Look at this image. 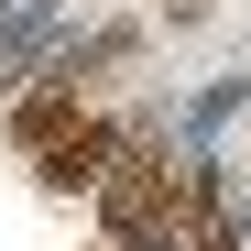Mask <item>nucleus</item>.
I'll return each mask as SVG.
<instances>
[{"mask_svg": "<svg viewBox=\"0 0 251 251\" xmlns=\"http://www.w3.org/2000/svg\"><path fill=\"white\" fill-rule=\"evenodd\" d=\"M109 153H120V131H109V120H66V131L33 153V164H44V186L66 197V186H99V175H109Z\"/></svg>", "mask_w": 251, "mask_h": 251, "instance_id": "nucleus-1", "label": "nucleus"}, {"mask_svg": "<svg viewBox=\"0 0 251 251\" xmlns=\"http://www.w3.org/2000/svg\"><path fill=\"white\" fill-rule=\"evenodd\" d=\"M197 251H240V240H229V229H207V240H197Z\"/></svg>", "mask_w": 251, "mask_h": 251, "instance_id": "nucleus-3", "label": "nucleus"}, {"mask_svg": "<svg viewBox=\"0 0 251 251\" xmlns=\"http://www.w3.org/2000/svg\"><path fill=\"white\" fill-rule=\"evenodd\" d=\"M66 120H76V76L55 66V88H33V99L11 109V142H22V153H44V142L66 131Z\"/></svg>", "mask_w": 251, "mask_h": 251, "instance_id": "nucleus-2", "label": "nucleus"}]
</instances>
